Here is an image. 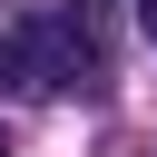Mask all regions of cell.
<instances>
[{
	"mask_svg": "<svg viewBox=\"0 0 157 157\" xmlns=\"http://www.w3.org/2000/svg\"><path fill=\"white\" fill-rule=\"evenodd\" d=\"M39 49V88H98L108 78V0H59L49 20H29Z\"/></svg>",
	"mask_w": 157,
	"mask_h": 157,
	"instance_id": "cell-1",
	"label": "cell"
},
{
	"mask_svg": "<svg viewBox=\"0 0 157 157\" xmlns=\"http://www.w3.org/2000/svg\"><path fill=\"white\" fill-rule=\"evenodd\" d=\"M0 88H39V49H29V29L0 39Z\"/></svg>",
	"mask_w": 157,
	"mask_h": 157,
	"instance_id": "cell-2",
	"label": "cell"
},
{
	"mask_svg": "<svg viewBox=\"0 0 157 157\" xmlns=\"http://www.w3.org/2000/svg\"><path fill=\"white\" fill-rule=\"evenodd\" d=\"M137 29H147V39H157V0H137Z\"/></svg>",
	"mask_w": 157,
	"mask_h": 157,
	"instance_id": "cell-3",
	"label": "cell"
},
{
	"mask_svg": "<svg viewBox=\"0 0 157 157\" xmlns=\"http://www.w3.org/2000/svg\"><path fill=\"white\" fill-rule=\"evenodd\" d=\"M0 157H10V137H0Z\"/></svg>",
	"mask_w": 157,
	"mask_h": 157,
	"instance_id": "cell-4",
	"label": "cell"
}]
</instances>
